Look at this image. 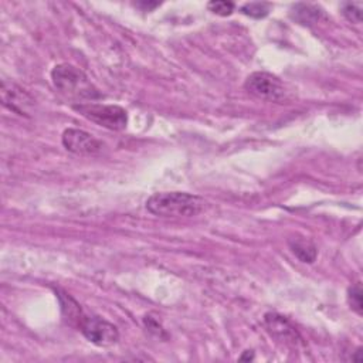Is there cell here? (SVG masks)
<instances>
[{
    "label": "cell",
    "mask_w": 363,
    "mask_h": 363,
    "mask_svg": "<svg viewBox=\"0 0 363 363\" xmlns=\"http://www.w3.org/2000/svg\"><path fill=\"white\" fill-rule=\"evenodd\" d=\"M149 213L160 217H191L206 208V200L186 191L153 193L146 200Z\"/></svg>",
    "instance_id": "cell-1"
},
{
    "label": "cell",
    "mask_w": 363,
    "mask_h": 363,
    "mask_svg": "<svg viewBox=\"0 0 363 363\" xmlns=\"http://www.w3.org/2000/svg\"><path fill=\"white\" fill-rule=\"evenodd\" d=\"M51 81L54 88L64 96L74 101H94L102 96L84 71L72 64L62 62L52 68Z\"/></svg>",
    "instance_id": "cell-2"
},
{
    "label": "cell",
    "mask_w": 363,
    "mask_h": 363,
    "mask_svg": "<svg viewBox=\"0 0 363 363\" xmlns=\"http://www.w3.org/2000/svg\"><path fill=\"white\" fill-rule=\"evenodd\" d=\"M72 108L88 121L109 130H122L128 125V113L119 105L82 102Z\"/></svg>",
    "instance_id": "cell-3"
},
{
    "label": "cell",
    "mask_w": 363,
    "mask_h": 363,
    "mask_svg": "<svg viewBox=\"0 0 363 363\" xmlns=\"http://www.w3.org/2000/svg\"><path fill=\"white\" fill-rule=\"evenodd\" d=\"M244 88L251 95L269 102H282L286 98V89L282 81L265 71L250 74L244 82Z\"/></svg>",
    "instance_id": "cell-4"
},
{
    "label": "cell",
    "mask_w": 363,
    "mask_h": 363,
    "mask_svg": "<svg viewBox=\"0 0 363 363\" xmlns=\"http://www.w3.org/2000/svg\"><path fill=\"white\" fill-rule=\"evenodd\" d=\"M78 329L81 333L96 346H111L119 340L118 328L99 316H86L81 319Z\"/></svg>",
    "instance_id": "cell-5"
},
{
    "label": "cell",
    "mask_w": 363,
    "mask_h": 363,
    "mask_svg": "<svg viewBox=\"0 0 363 363\" xmlns=\"http://www.w3.org/2000/svg\"><path fill=\"white\" fill-rule=\"evenodd\" d=\"M62 145L67 150L75 153V155H96L102 152L104 143L94 138L91 133L77 129V128H68L62 132L61 136Z\"/></svg>",
    "instance_id": "cell-6"
},
{
    "label": "cell",
    "mask_w": 363,
    "mask_h": 363,
    "mask_svg": "<svg viewBox=\"0 0 363 363\" xmlns=\"http://www.w3.org/2000/svg\"><path fill=\"white\" fill-rule=\"evenodd\" d=\"M1 101L6 108L18 115H28V108L33 105V99L24 89L7 81L1 84Z\"/></svg>",
    "instance_id": "cell-7"
},
{
    "label": "cell",
    "mask_w": 363,
    "mask_h": 363,
    "mask_svg": "<svg viewBox=\"0 0 363 363\" xmlns=\"http://www.w3.org/2000/svg\"><path fill=\"white\" fill-rule=\"evenodd\" d=\"M264 320H265V325H267L268 330L271 332V335H274L281 342L295 346L298 342L302 340L298 330L295 329V326L285 316L278 315L275 312H268V313H265Z\"/></svg>",
    "instance_id": "cell-8"
},
{
    "label": "cell",
    "mask_w": 363,
    "mask_h": 363,
    "mask_svg": "<svg viewBox=\"0 0 363 363\" xmlns=\"http://www.w3.org/2000/svg\"><path fill=\"white\" fill-rule=\"evenodd\" d=\"M291 16L295 21H298L301 24L312 26L323 17V10L319 6H315V4L298 3V4L292 6Z\"/></svg>",
    "instance_id": "cell-9"
},
{
    "label": "cell",
    "mask_w": 363,
    "mask_h": 363,
    "mask_svg": "<svg viewBox=\"0 0 363 363\" xmlns=\"http://www.w3.org/2000/svg\"><path fill=\"white\" fill-rule=\"evenodd\" d=\"M289 248L291 251L295 254V257L302 261V262H308V264H312L315 259H316V247L315 244L305 238V237H298V238H292L289 240Z\"/></svg>",
    "instance_id": "cell-10"
},
{
    "label": "cell",
    "mask_w": 363,
    "mask_h": 363,
    "mask_svg": "<svg viewBox=\"0 0 363 363\" xmlns=\"http://www.w3.org/2000/svg\"><path fill=\"white\" fill-rule=\"evenodd\" d=\"M58 296H60V301H61V308H62V313H64L65 319L71 325H75L78 328L81 319L84 318L82 309L79 308V305L69 295L62 294V295H58Z\"/></svg>",
    "instance_id": "cell-11"
},
{
    "label": "cell",
    "mask_w": 363,
    "mask_h": 363,
    "mask_svg": "<svg viewBox=\"0 0 363 363\" xmlns=\"http://www.w3.org/2000/svg\"><path fill=\"white\" fill-rule=\"evenodd\" d=\"M271 10V4L269 3H264V1H251V3H245L244 6H241V13L254 18H262L265 17Z\"/></svg>",
    "instance_id": "cell-12"
},
{
    "label": "cell",
    "mask_w": 363,
    "mask_h": 363,
    "mask_svg": "<svg viewBox=\"0 0 363 363\" xmlns=\"http://www.w3.org/2000/svg\"><path fill=\"white\" fill-rule=\"evenodd\" d=\"M347 303L352 311H354L357 315L363 313V302H362V286L360 282L352 285L347 289Z\"/></svg>",
    "instance_id": "cell-13"
},
{
    "label": "cell",
    "mask_w": 363,
    "mask_h": 363,
    "mask_svg": "<svg viewBox=\"0 0 363 363\" xmlns=\"http://www.w3.org/2000/svg\"><path fill=\"white\" fill-rule=\"evenodd\" d=\"M342 13L349 21H352L354 24L362 21V4L360 3H352V1L343 3Z\"/></svg>",
    "instance_id": "cell-14"
},
{
    "label": "cell",
    "mask_w": 363,
    "mask_h": 363,
    "mask_svg": "<svg viewBox=\"0 0 363 363\" xmlns=\"http://www.w3.org/2000/svg\"><path fill=\"white\" fill-rule=\"evenodd\" d=\"M234 3L231 1H224V0H213L207 4V9L217 14V16H221V17H225V16H230L233 11H234Z\"/></svg>",
    "instance_id": "cell-15"
},
{
    "label": "cell",
    "mask_w": 363,
    "mask_h": 363,
    "mask_svg": "<svg viewBox=\"0 0 363 363\" xmlns=\"http://www.w3.org/2000/svg\"><path fill=\"white\" fill-rule=\"evenodd\" d=\"M247 353H248L247 356H240V360H251V359H254L252 353H250V352H247Z\"/></svg>",
    "instance_id": "cell-16"
}]
</instances>
